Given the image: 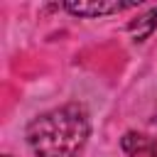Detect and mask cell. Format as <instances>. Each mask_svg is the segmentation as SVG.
Wrapping results in <instances>:
<instances>
[{"mask_svg": "<svg viewBox=\"0 0 157 157\" xmlns=\"http://www.w3.org/2000/svg\"><path fill=\"white\" fill-rule=\"evenodd\" d=\"M150 157H157V150H155V152H152V155H150Z\"/></svg>", "mask_w": 157, "mask_h": 157, "instance_id": "5b68a950", "label": "cell"}, {"mask_svg": "<svg viewBox=\"0 0 157 157\" xmlns=\"http://www.w3.org/2000/svg\"><path fill=\"white\" fill-rule=\"evenodd\" d=\"M71 15H78V17H103V15H113V12H120V10H130V7H137V2H108V0H78V2H66L64 5Z\"/></svg>", "mask_w": 157, "mask_h": 157, "instance_id": "7a4b0ae2", "label": "cell"}, {"mask_svg": "<svg viewBox=\"0 0 157 157\" xmlns=\"http://www.w3.org/2000/svg\"><path fill=\"white\" fill-rule=\"evenodd\" d=\"M123 150H125L130 157H140V155H145V152L152 155L157 147H155V142L147 140L145 135H140V132H128V135L123 137Z\"/></svg>", "mask_w": 157, "mask_h": 157, "instance_id": "277c9868", "label": "cell"}, {"mask_svg": "<svg viewBox=\"0 0 157 157\" xmlns=\"http://www.w3.org/2000/svg\"><path fill=\"white\" fill-rule=\"evenodd\" d=\"M155 29H157V7L147 10L145 15H140L137 20H132V22L128 25V32L132 34V39H135V42L147 39V37H150Z\"/></svg>", "mask_w": 157, "mask_h": 157, "instance_id": "3957f363", "label": "cell"}, {"mask_svg": "<svg viewBox=\"0 0 157 157\" xmlns=\"http://www.w3.org/2000/svg\"><path fill=\"white\" fill-rule=\"evenodd\" d=\"M5 157H10V155H5Z\"/></svg>", "mask_w": 157, "mask_h": 157, "instance_id": "8992f818", "label": "cell"}, {"mask_svg": "<svg viewBox=\"0 0 157 157\" xmlns=\"http://www.w3.org/2000/svg\"><path fill=\"white\" fill-rule=\"evenodd\" d=\"M88 132V113L78 103H69L34 118L27 125V142L37 157H78Z\"/></svg>", "mask_w": 157, "mask_h": 157, "instance_id": "6da1fadb", "label": "cell"}]
</instances>
